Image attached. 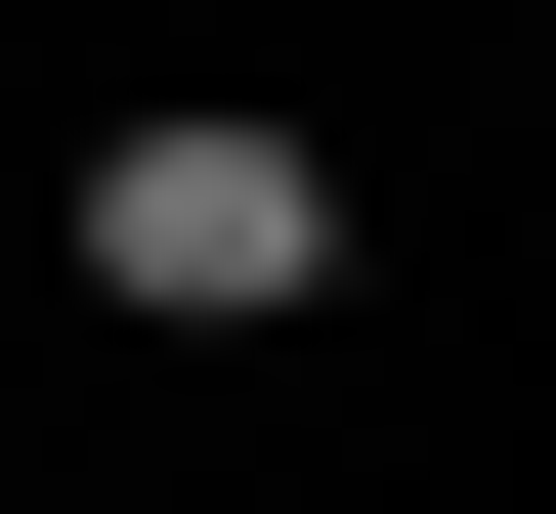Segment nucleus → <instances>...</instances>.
I'll use <instances>...</instances> for the list:
<instances>
[{
  "instance_id": "nucleus-1",
  "label": "nucleus",
  "mask_w": 556,
  "mask_h": 514,
  "mask_svg": "<svg viewBox=\"0 0 556 514\" xmlns=\"http://www.w3.org/2000/svg\"><path fill=\"white\" fill-rule=\"evenodd\" d=\"M86 300H129V343H300V300H343V129L129 86V129H86Z\"/></svg>"
}]
</instances>
